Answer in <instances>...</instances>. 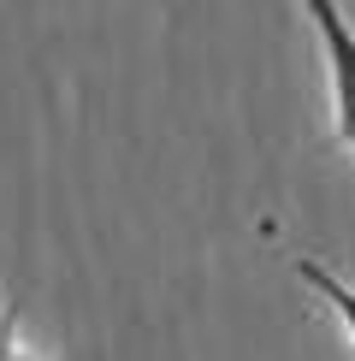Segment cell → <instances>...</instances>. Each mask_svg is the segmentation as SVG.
Returning a JSON list of instances; mask_svg holds the SVG:
<instances>
[{
  "label": "cell",
  "instance_id": "7a4b0ae2",
  "mask_svg": "<svg viewBox=\"0 0 355 361\" xmlns=\"http://www.w3.org/2000/svg\"><path fill=\"white\" fill-rule=\"evenodd\" d=\"M290 273L302 279L325 308H332V320L344 326V338H349V350H355V284L344 273H332L325 261H314V255H290Z\"/></svg>",
  "mask_w": 355,
  "mask_h": 361
},
{
  "label": "cell",
  "instance_id": "3957f363",
  "mask_svg": "<svg viewBox=\"0 0 355 361\" xmlns=\"http://www.w3.org/2000/svg\"><path fill=\"white\" fill-rule=\"evenodd\" d=\"M0 361H42V355L24 343V326H18V302H0Z\"/></svg>",
  "mask_w": 355,
  "mask_h": 361
},
{
  "label": "cell",
  "instance_id": "6da1fadb",
  "mask_svg": "<svg viewBox=\"0 0 355 361\" xmlns=\"http://www.w3.org/2000/svg\"><path fill=\"white\" fill-rule=\"evenodd\" d=\"M302 12L314 24L320 66H325V107H332L325 148L355 154V24H349L344 0H302Z\"/></svg>",
  "mask_w": 355,
  "mask_h": 361
}]
</instances>
